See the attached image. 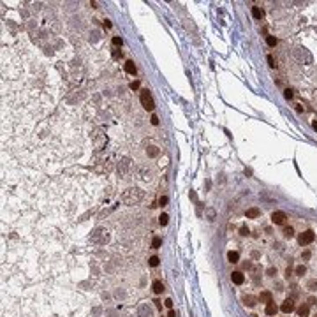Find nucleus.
<instances>
[{"mask_svg":"<svg viewBox=\"0 0 317 317\" xmlns=\"http://www.w3.org/2000/svg\"><path fill=\"white\" fill-rule=\"evenodd\" d=\"M145 197V192L141 189H127L122 196H120V201L127 206H132V205H138L141 203V199Z\"/></svg>","mask_w":317,"mask_h":317,"instance_id":"nucleus-1","label":"nucleus"},{"mask_svg":"<svg viewBox=\"0 0 317 317\" xmlns=\"http://www.w3.org/2000/svg\"><path fill=\"white\" fill-rule=\"evenodd\" d=\"M139 101H141V104H143V108H145V109L153 111L155 102H153V99H152V95H150L148 90H141V97H139Z\"/></svg>","mask_w":317,"mask_h":317,"instance_id":"nucleus-2","label":"nucleus"},{"mask_svg":"<svg viewBox=\"0 0 317 317\" xmlns=\"http://www.w3.org/2000/svg\"><path fill=\"white\" fill-rule=\"evenodd\" d=\"M298 240H300V245H310L315 240V234H314V231H305V233L300 234Z\"/></svg>","mask_w":317,"mask_h":317,"instance_id":"nucleus-3","label":"nucleus"},{"mask_svg":"<svg viewBox=\"0 0 317 317\" xmlns=\"http://www.w3.org/2000/svg\"><path fill=\"white\" fill-rule=\"evenodd\" d=\"M129 169H130V158H129V157H123L122 162L118 164V173H120V176H125V174L129 173Z\"/></svg>","mask_w":317,"mask_h":317,"instance_id":"nucleus-4","label":"nucleus"},{"mask_svg":"<svg viewBox=\"0 0 317 317\" xmlns=\"http://www.w3.org/2000/svg\"><path fill=\"white\" fill-rule=\"evenodd\" d=\"M108 240V233L104 229H97L94 234H92V241L94 243H104Z\"/></svg>","mask_w":317,"mask_h":317,"instance_id":"nucleus-5","label":"nucleus"},{"mask_svg":"<svg viewBox=\"0 0 317 317\" xmlns=\"http://www.w3.org/2000/svg\"><path fill=\"white\" fill-rule=\"evenodd\" d=\"M138 314H139V317H153V310L148 303H141L138 308Z\"/></svg>","mask_w":317,"mask_h":317,"instance_id":"nucleus-6","label":"nucleus"},{"mask_svg":"<svg viewBox=\"0 0 317 317\" xmlns=\"http://www.w3.org/2000/svg\"><path fill=\"white\" fill-rule=\"evenodd\" d=\"M285 218H287V215L284 213V212H273V215H271V222H273L275 225H282L284 222H285Z\"/></svg>","mask_w":317,"mask_h":317,"instance_id":"nucleus-7","label":"nucleus"},{"mask_svg":"<svg viewBox=\"0 0 317 317\" xmlns=\"http://www.w3.org/2000/svg\"><path fill=\"white\" fill-rule=\"evenodd\" d=\"M294 308H296V307H294V301H292L291 298H289V300H285V301L280 305V310H282V312H285V314H291Z\"/></svg>","mask_w":317,"mask_h":317,"instance_id":"nucleus-8","label":"nucleus"},{"mask_svg":"<svg viewBox=\"0 0 317 317\" xmlns=\"http://www.w3.org/2000/svg\"><path fill=\"white\" fill-rule=\"evenodd\" d=\"M231 280H233V284L241 285V284L245 282V277H243L241 271H233V273H231Z\"/></svg>","mask_w":317,"mask_h":317,"instance_id":"nucleus-9","label":"nucleus"},{"mask_svg":"<svg viewBox=\"0 0 317 317\" xmlns=\"http://www.w3.org/2000/svg\"><path fill=\"white\" fill-rule=\"evenodd\" d=\"M104 143H106V136L101 134V132H97V134H95V143H94V145H95V150H101Z\"/></svg>","mask_w":317,"mask_h":317,"instance_id":"nucleus-10","label":"nucleus"},{"mask_svg":"<svg viewBox=\"0 0 317 317\" xmlns=\"http://www.w3.org/2000/svg\"><path fill=\"white\" fill-rule=\"evenodd\" d=\"M261 215V210L259 208H248L247 212H245V217L247 218H257Z\"/></svg>","mask_w":317,"mask_h":317,"instance_id":"nucleus-11","label":"nucleus"},{"mask_svg":"<svg viewBox=\"0 0 317 317\" xmlns=\"http://www.w3.org/2000/svg\"><path fill=\"white\" fill-rule=\"evenodd\" d=\"M152 289H153V292H155V294H161V292H164V284H162L161 280H153Z\"/></svg>","mask_w":317,"mask_h":317,"instance_id":"nucleus-12","label":"nucleus"},{"mask_svg":"<svg viewBox=\"0 0 317 317\" xmlns=\"http://www.w3.org/2000/svg\"><path fill=\"white\" fill-rule=\"evenodd\" d=\"M277 310H278V307L271 301V303H268L266 305V308H264V312H266V315H277Z\"/></svg>","mask_w":317,"mask_h":317,"instance_id":"nucleus-13","label":"nucleus"},{"mask_svg":"<svg viewBox=\"0 0 317 317\" xmlns=\"http://www.w3.org/2000/svg\"><path fill=\"white\" fill-rule=\"evenodd\" d=\"M123 69H125V72H129V74H136V65H134L132 60H127V62H125Z\"/></svg>","mask_w":317,"mask_h":317,"instance_id":"nucleus-14","label":"nucleus"},{"mask_svg":"<svg viewBox=\"0 0 317 317\" xmlns=\"http://www.w3.org/2000/svg\"><path fill=\"white\" fill-rule=\"evenodd\" d=\"M259 300H261L263 303H266V305L271 303V292H269V291H263V292L259 294Z\"/></svg>","mask_w":317,"mask_h":317,"instance_id":"nucleus-15","label":"nucleus"},{"mask_svg":"<svg viewBox=\"0 0 317 317\" xmlns=\"http://www.w3.org/2000/svg\"><path fill=\"white\" fill-rule=\"evenodd\" d=\"M227 261H229V263H238V261H240V254H238L236 250L227 252Z\"/></svg>","mask_w":317,"mask_h":317,"instance_id":"nucleus-16","label":"nucleus"},{"mask_svg":"<svg viewBox=\"0 0 317 317\" xmlns=\"http://www.w3.org/2000/svg\"><path fill=\"white\" fill-rule=\"evenodd\" d=\"M252 16H254L256 19H261V18L264 16V12H263V9H261V7L254 6V7H252Z\"/></svg>","mask_w":317,"mask_h":317,"instance_id":"nucleus-17","label":"nucleus"},{"mask_svg":"<svg viewBox=\"0 0 317 317\" xmlns=\"http://www.w3.org/2000/svg\"><path fill=\"white\" fill-rule=\"evenodd\" d=\"M307 289H308L310 292H315V291H317V278L308 280V282H307Z\"/></svg>","mask_w":317,"mask_h":317,"instance_id":"nucleus-18","label":"nucleus"},{"mask_svg":"<svg viewBox=\"0 0 317 317\" xmlns=\"http://www.w3.org/2000/svg\"><path fill=\"white\" fill-rule=\"evenodd\" d=\"M243 301H245L247 307H254V305H256V298L252 296V294H247V296L243 298Z\"/></svg>","mask_w":317,"mask_h":317,"instance_id":"nucleus-19","label":"nucleus"},{"mask_svg":"<svg viewBox=\"0 0 317 317\" xmlns=\"http://www.w3.org/2000/svg\"><path fill=\"white\" fill-rule=\"evenodd\" d=\"M308 312H310L308 305H301V307L298 308V315H300V317H307V315H308Z\"/></svg>","mask_w":317,"mask_h":317,"instance_id":"nucleus-20","label":"nucleus"},{"mask_svg":"<svg viewBox=\"0 0 317 317\" xmlns=\"http://www.w3.org/2000/svg\"><path fill=\"white\" fill-rule=\"evenodd\" d=\"M161 245H162V238H161V236H153V240H152V248H161Z\"/></svg>","mask_w":317,"mask_h":317,"instance_id":"nucleus-21","label":"nucleus"},{"mask_svg":"<svg viewBox=\"0 0 317 317\" xmlns=\"http://www.w3.org/2000/svg\"><path fill=\"white\" fill-rule=\"evenodd\" d=\"M139 178L141 180H150V171H146L145 167H141L139 169Z\"/></svg>","mask_w":317,"mask_h":317,"instance_id":"nucleus-22","label":"nucleus"},{"mask_svg":"<svg viewBox=\"0 0 317 317\" xmlns=\"http://www.w3.org/2000/svg\"><path fill=\"white\" fill-rule=\"evenodd\" d=\"M266 42H268V46H271V48H273V46H277V37H273V35H268V37H266Z\"/></svg>","mask_w":317,"mask_h":317,"instance_id":"nucleus-23","label":"nucleus"},{"mask_svg":"<svg viewBox=\"0 0 317 317\" xmlns=\"http://www.w3.org/2000/svg\"><path fill=\"white\" fill-rule=\"evenodd\" d=\"M146 153H148V157H157V155H158V148L152 146V148H148V150H146Z\"/></svg>","mask_w":317,"mask_h":317,"instance_id":"nucleus-24","label":"nucleus"},{"mask_svg":"<svg viewBox=\"0 0 317 317\" xmlns=\"http://www.w3.org/2000/svg\"><path fill=\"white\" fill-rule=\"evenodd\" d=\"M158 261H161V259H158V257H157V256H152V257H150V259H148V263H150V266H153V268H155V266H158Z\"/></svg>","mask_w":317,"mask_h":317,"instance_id":"nucleus-25","label":"nucleus"},{"mask_svg":"<svg viewBox=\"0 0 317 317\" xmlns=\"http://www.w3.org/2000/svg\"><path fill=\"white\" fill-rule=\"evenodd\" d=\"M284 236H285V238H292V236H294V229H292V227H285V229H284Z\"/></svg>","mask_w":317,"mask_h":317,"instance_id":"nucleus-26","label":"nucleus"},{"mask_svg":"<svg viewBox=\"0 0 317 317\" xmlns=\"http://www.w3.org/2000/svg\"><path fill=\"white\" fill-rule=\"evenodd\" d=\"M305 271H307V269H305V266H303V264H301V266H296V275H298V277H303V275H305Z\"/></svg>","mask_w":317,"mask_h":317,"instance_id":"nucleus-27","label":"nucleus"},{"mask_svg":"<svg viewBox=\"0 0 317 317\" xmlns=\"http://www.w3.org/2000/svg\"><path fill=\"white\" fill-rule=\"evenodd\" d=\"M111 42H113V46H122V39L118 37V35H115L111 39Z\"/></svg>","mask_w":317,"mask_h":317,"instance_id":"nucleus-28","label":"nucleus"},{"mask_svg":"<svg viewBox=\"0 0 317 317\" xmlns=\"http://www.w3.org/2000/svg\"><path fill=\"white\" fill-rule=\"evenodd\" d=\"M167 218H169V217H167L166 213H162L161 217H158V222H161V225H166V224H167Z\"/></svg>","mask_w":317,"mask_h":317,"instance_id":"nucleus-29","label":"nucleus"},{"mask_svg":"<svg viewBox=\"0 0 317 317\" xmlns=\"http://www.w3.org/2000/svg\"><path fill=\"white\" fill-rule=\"evenodd\" d=\"M266 275L275 277V275H277V268H268V269H266Z\"/></svg>","mask_w":317,"mask_h":317,"instance_id":"nucleus-30","label":"nucleus"},{"mask_svg":"<svg viewBox=\"0 0 317 317\" xmlns=\"http://www.w3.org/2000/svg\"><path fill=\"white\" fill-rule=\"evenodd\" d=\"M266 60H268L269 67H277V63H275V60H273V57H271V55H268V58H266Z\"/></svg>","mask_w":317,"mask_h":317,"instance_id":"nucleus-31","label":"nucleus"},{"mask_svg":"<svg viewBox=\"0 0 317 317\" xmlns=\"http://www.w3.org/2000/svg\"><path fill=\"white\" fill-rule=\"evenodd\" d=\"M284 97H285L287 101H289V99H292V90H289V88H287L285 92H284Z\"/></svg>","mask_w":317,"mask_h":317,"instance_id":"nucleus-32","label":"nucleus"},{"mask_svg":"<svg viewBox=\"0 0 317 317\" xmlns=\"http://www.w3.org/2000/svg\"><path fill=\"white\" fill-rule=\"evenodd\" d=\"M166 203H167V196H162L161 199H158V205H161V206H164Z\"/></svg>","mask_w":317,"mask_h":317,"instance_id":"nucleus-33","label":"nucleus"},{"mask_svg":"<svg viewBox=\"0 0 317 317\" xmlns=\"http://www.w3.org/2000/svg\"><path fill=\"white\" fill-rule=\"evenodd\" d=\"M240 234L241 236H248V227H241L240 229Z\"/></svg>","mask_w":317,"mask_h":317,"instance_id":"nucleus-34","label":"nucleus"},{"mask_svg":"<svg viewBox=\"0 0 317 317\" xmlns=\"http://www.w3.org/2000/svg\"><path fill=\"white\" fill-rule=\"evenodd\" d=\"M130 88H132V90L139 88V81H132V83H130Z\"/></svg>","mask_w":317,"mask_h":317,"instance_id":"nucleus-35","label":"nucleus"},{"mask_svg":"<svg viewBox=\"0 0 317 317\" xmlns=\"http://www.w3.org/2000/svg\"><path fill=\"white\" fill-rule=\"evenodd\" d=\"M152 125H158V118H157V115H153V116H152Z\"/></svg>","mask_w":317,"mask_h":317,"instance_id":"nucleus-36","label":"nucleus"},{"mask_svg":"<svg viewBox=\"0 0 317 317\" xmlns=\"http://www.w3.org/2000/svg\"><path fill=\"white\" fill-rule=\"evenodd\" d=\"M310 256H312V254H310V252H308V250H305V252H303V256H301V257H303V259H310Z\"/></svg>","mask_w":317,"mask_h":317,"instance_id":"nucleus-37","label":"nucleus"},{"mask_svg":"<svg viewBox=\"0 0 317 317\" xmlns=\"http://www.w3.org/2000/svg\"><path fill=\"white\" fill-rule=\"evenodd\" d=\"M164 305H166V307H167V308H171V307H173V301H171V300H169V298H167V300H166V301H164Z\"/></svg>","mask_w":317,"mask_h":317,"instance_id":"nucleus-38","label":"nucleus"},{"mask_svg":"<svg viewBox=\"0 0 317 317\" xmlns=\"http://www.w3.org/2000/svg\"><path fill=\"white\" fill-rule=\"evenodd\" d=\"M250 268H252V264L248 263V261H247V263H243V269H250Z\"/></svg>","mask_w":317,"mask_h":317,"instance_id":"nucleus-39","label":"nucleus"},{"mask_svg":"<svg viewBox=\"0 0 317 317\" xmlns=\"http://www.w3.org/2000/svg\"><path fill=\"white\" fill-rule=\"evenodd\" d=\"M315 303H317L315 298H308V305H315Z\"/></svg>","mask_w":317,"mask_h":317,"instance_id":"nucleus-40","label":"nucleus"},{"mask_svg":"<svg viewBox=\"0 0 317 317\" xmlns=\"http://www.w3.org/2000/svg\"><path fill=\"white\" fill-rule=\"evenodd\" d=\"M104 27H106V28H111V21H109V19L104 21Z\"/></svg>","mask_w":317,"mask_h":317,"instance_id":"nucleus-41","label":"nucleus"},{"mask_svg":"<svg viewBox=\"0 0 317 317\" xmlns=\"http://www.w3.org/2000/svg\"><path fill=\"white\" fill-rule=\"evenodd\" d=\"M167 317H176V312H174V310H169V314H167Z\"/></svg>","mask_w":317,"mask_h":317,"instance_id":"nucleus-42","label":"nucleus"},{"mask_svg":"<svg viewBox=\"0 0 317 317\" xmlns=\"http://www.w3.org/2000/svg\"><path fill=\"white\" fill-rule=\"evenodd\" d=\"M314 129H315V130H317V122H314Z\"/></svg>","mask_w":317,"mask_h":317,"instance_id":"nucleus-43","label":"nucleus"},{"mask_svg":"<svg viewBox=\"0 0 317 317\" xmlns=\"http://www.w3.org/2000/svg\"><path fill=\"white\" fill-rule=\"evenodd\" d=\"M314 317H317V314H315V315H314Z\"/></svg>","mask_w":317,"mask_h":317,"instance_id":"nucleus-44","label":"nucleus"}]
</instances>
